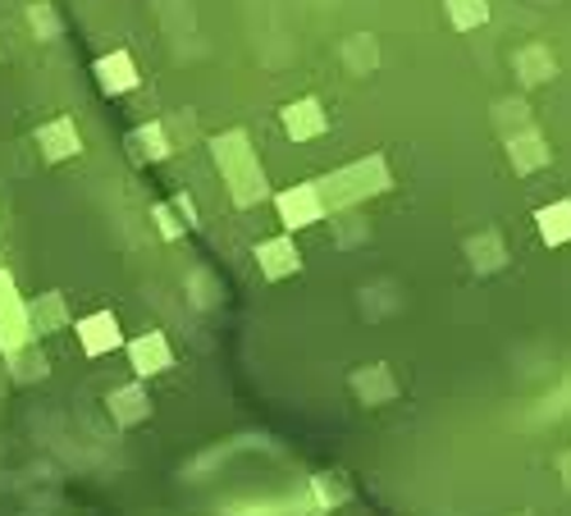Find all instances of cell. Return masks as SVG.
<instances>
[{
	"mask_svg": "<svg viewBox=\"0 0 571 516\" xmlns=\"http://www.w3.org/2000/svg\"><path fill=\"white\" fill-rule=\"evenodd\" d=\"M256 261H261L266 279H283V274H293L302 261H298V247L289 238H275V243H261L256 247Z\"/></svg>",
	"mask_w": 571,
	"mask_h": 516,
	"instance_id": "cell-6",
	"label": "cell"
},
{
	"mask_svg": "<svg viewBox=\"0 0 571 516\" xmlns=\"http://www.w3.org/2000/svg\"><path fill=\"white\" fill-rule=\"evenodd\" d=\"M155 220H161V234H165V238H178V224L170 220V211H165V206H155Z\"/></svg>",
	"mask_w": 571,
	"mask_h": 516,
	"instance_id": "cell-13",
	"label": "cell"
},
{
	"mask_svg": "<svg viewBox=\"0 0 571 516\" xmlns=\"http://www.w3.org/2000/svg\"><path fill=\"white\" fill-rule=\"evenodd\" d=\"M33 343V320H28V306L14 293V279L0 270V348L10 356H19L23 348Z\"/></svg>",
	"mask_w": 571,
	"mask_h": 516,
	"instance_id": "cell-1",
	"label": "cell"
},
{
	"mask_svg": "<svg viewBox=\"0 0 571 516\" xmlns=\"http://www.w3.org/2000/svg\"><path fill=\"white\" fill-rule=\"evenodd\" d=\"M128 361H133L138 379H147V375H161V371L174 366V348L161 329H151V333H142V339L128 343Z\"/></svg>",
	"mask_w": 571,
	"mask_h": 516,
	"instance_id": "cell-2",
	"label": "cell"
},
{
	"mask_svg": "<svg viewBox=\"0 0 571 516\" xmlns=\"http://www.w3.org/2000/svg\"><path fill=\"white\" fill-rule=\"evenodd\" d=\"M96 73H101V83H106L110 92H124V87H133V73H128V60H124V56H115L110 64L101 60V69H96Z\"/></svg>",
	"mask_w": 571,
	"mask_h": 516,
	"instance_id": "cell-12",
	"label": "cell"
},
{
	"mask_svg": "<svg viewBox=\"0 0 571 516\" xmlns=\"http://www.w3.org/2000/svg\"><path fill=\"white\" fill-rule=\"evenodd\" d=\"M28 320H33V333H56V329H69V306L60 293H46L28 306Z\"/></svg>",
	"mask_w": 571,
	"mask_h": 516,
	"instance_id": "cell-7",
	"label": "cell"
},
{
	"mask_svg": "<svg viewBox=\"0 0 571 516\" xmlns=\"http://www.w3.org/2000/svg\"><path fill=\"white\" fill-rule=\"evenodd\" d=\"M42 146H46V161H65L78 151V133H73V124H50L42 128Z\"/></svg>",
	"mask_w": 571,
	"mask_h": 516,
	"instance_id": "cell-9",
	"label": "cell"
},
{
	"mask_svg": "<svg viewBox=\"0 0 571 516\" xmlns=\"http://www.w3.org/2000/svg\"><path fill=\"white\" fill-rule=\"evenodd\" d=\"M311 499H316L321 512H329L334 503L348 499V484H343L339 476H316V480H311Z\"/></svg>",
	"mask_w": 571,
	"mask_h": 516,
	"instance_id": "cell-11",
	"label": "cell"
},
{
	"mask_svg": "<svg viewBox=\"0 0 571 516\" xmlns=\"http://www.w3.org/2000/svg\"><path fill=\"white\" fill-rule=\"evenodd\" d=\"M279 211H283V224L289 228H302L311 220H321V197H316V188H293L279 197Z\"/></svg>",
	"mask_w": 571,
	"mask_h": 516,
	"instance_id": "cell-5",
	"label": "cell"
},
{
	"mask_svg": "<svg viewBox=\"0 0 571 516\" xmlns=\"http://www.w3.org/2000/svg\"><path fill=\"white\" fill-rule=\"evenodd\" d=\"M78 343H83L88 356H106V352H115V348L124 343L119 320H115L110 312H92V316H83V320H78Z\"/></svg>",
	"mask_w": 571,
	"mask_h": 516,
	"instance_id": "cell-3",
	"label": "cell"
},
{
	"mask_svg": "<svg viewBox=\"0 0 571 516\" xmlns=\"http://www.w3.org/2000/svg\"><path fill=\"white\" fill-rule=\"evenodd\" d=\"M106 411L115 417V425H124V430L138 425V421H147V417H151V398H147V389H142V379L115 389V394L106 398Z\"/></svg>",
	"mask_w": 571,
	"mask_h": 516,
	"instance_id": "cell-4",
	"label": "cell"
},
{
	"mask_svg": "<svg viewBox=\"0 0 571 516\" xmlns=\"http://www.w3.org/2000/svg\"><path fill=\"white\" fill-rule=\"evenodd\" d=\"M283 124H289L293 138H311V133H321L325 128V115L316 110V101H302V106H293L289 115H283Z\"/></svg>",
	"mask_w": 571,
	"mask_h": 516,
	"instance_id": "cell-10",
	"label": "cell"
},
{
	"mask_svg": "<svg viewBox=\"0 0 571 516\" xmlns=\"http://www.w3.org/2000/svg\"><path fill=\"white\" fill-rule=\"evenodd\" d=\"M352 389L361 394V402H371V407H380V402H388L398 394V384H394V375H388L384 366H371V371H361V375H352Z\"/></svg>",
	"mask_w": 571,
	"mask_h": 516,
	"instance_id": "cell-8",
	"label": "cell"
}]
</instances>
